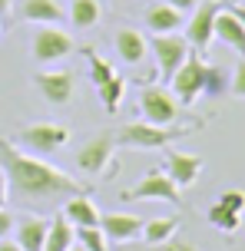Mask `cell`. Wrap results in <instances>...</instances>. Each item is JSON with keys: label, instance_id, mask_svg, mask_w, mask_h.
<instances>
[{"label": "cell", "instance_id": "cell-27", "mask_svg": "<svg viewBox=\"0 0 245 251\" xmlns=\"http://www.w3.org/2000/svg\"><path fill=\"white\" fill-rule=\"evenodd\" d=\"M232 96L245 100V56L235 63V70H232Z\"/></svg>", "mask_w": 245, "mask_h": 251}, {"label": "cell", "instance_id": "cell-20", "mask_svg": "<svg viewBox=\"0 0 245 251\" xmlns=\"http://www.w3.org/2000/svg\"><path fill=\"white\" fill-rule=\"evenodd\" d=\"M73 245V225L66 218H53L50 228H47V241H43V251H66Z\"/></svg>", "mask_w": 245, "mask_h": 251}, {"label": "cell", "instance_id": "cell-33", "mask_svg": "<svg viewBox=\"0 0 245 251\" xmlns=\"http://www.w3.org/2000/svg\"><path fill=\"white\" fill-rule=\"evenodd\" d=\"M7 192H10V185H7V176L0 172V208H3V201H7Z\"/></svg>", "mask_w": 245, "mask_h": 251}, {"label": "cell", "instance_id": "cell-32", "mask_svg": "<svg viewBox=\"0 0 245 251\" xmlns=\"http://www.w3.org/2000/svg\"><path fill=\"white\" fill-rule=\"evenodd\" d=\"M169 7H176L179 13H192V7L199 3V0H166Z\"/></svg>", "mask_w": 245, "mask_h": 251}, {"label": "cell", "instance_id": "cell-14", "mask_svg": "<svg viewBox=\"0 0 245 251\" xmlns=\"http://www.w3.org/2000/svg\"><path fill=\"white\" fill-rule=\"evenodd\" d=\"M100 228H103L106 241H119L126 245L142 231V222L136 215H100Z\"/></svg>", "mask_w": 245, "mask_h": 251}, {"label": "cell", "instance_id": "cell-30", "mask_svg": "<svg viewBox=\"0 0 245 251\" xmlns=\"http://www.w3.org/2000/svg\"><path fill=\"white\" fill-rule=\"evenodd\" d=\"M13 225H17V218H13L10 212H3V208H0V238H10Z\"/></svg>", "mask_w": 245, "mask_h": 251}, {"label": "cell", "instance_id": "cell-8", "mask_svg": "<svg viewBox=\"0 0 245 251\" xmlns=\"http://www.w3.org/2000/svg\"><path fill=\"white\" fill-rule=\"evenodd\" d=\"M70 53H73V40H70V33L56 30L53 24H43L37 30V37H33V60L37 63L50 66V63H56V60H66Z\"/></svg>", "mask_w": 245, "mask_h": 251}, {"label": "cell", "instance_id": "cell-37", "mask_svg": "<svg viewBox=\"0 0 245 251\" xmlns=\"http://www.w3.org/2000/svg\"><path fill=\"white\" fill-rule=\"evenodd\" d=\"M66 251H86V248H83V245H77V241H73V245H70V248H66Z\"/></svg>", "mask_w": 245, "mask_h": 251}, {"label": "cell", "instance_id": "cell-18", "mask_svg": "<svg viewBox=\"0 0 245 251\" xmlns=\"http://www.w3.org/2000/svg\"><path fill=\"white\" fill-rule=\"evenodd\" d=\"M146 26H149L153 33H176L182 26V13L163 0V3H156V7L146 10Z\"/></svg>", "mask_w": 245, "mask_h": 251}, {"label": "cell", "instance_id": "cell-17", "mask_svg": "<svg viewBox=\"0 0 245 251\" xmlns=\"http://www.w3.org/2000/svg\"><path fill=\"white\" fill-rule=\"evenodd\" d=\"M116 53L123 63H142V56L149 53V40L142 37L139 30H133V26H123L116 33Z\"/></svg>", "mask_w": 245, "mask_h": 251}, {"label": "cell", "instance_id": "cell-16", "mask_svg": "<svg viewBox=\"0 0 245 251\" xmlns=\"http://www.w3.org/2000/svg\"><path fill=\"white\" fill-rule=\"evenodd\" d=\"M47 228H50V222H43V218H20L13 225V241L24 251H43Z\"/></svg>", "mask_w": 245, "mask_h": 251}, {"label": "cell", "instance_id": "cell-23", "mask_svg": "<svg viewBox=\"0 0 245 251\" xmlns=\"http://www.w3.org/2000/svg\"><path fill=\"white\" fill-rule=\"evenodd\" d=\"M209 225H216L219 231H235V228L242 225V215L239 212H232L229 205H222V201H216L212 208H209Z\"/></svg>", "mask_w": 245, "mask_h": 251}, {"label": "cell", "instance_id": "cell-4", "mask_svg": "<svg viewBox=\"0 0 245 251\" xmlns=\"http://www.w3.org/2000/svg\"><path fill=\"white\" fill-rule=\"evenodd\" d=\"M66 142H70V129L60 123H33L20 129V146L24 152H33V155H50Z\"/></svg>", "mask_w": 245, "mask_h": 251}, {"label": "cell", "instance_id": "cell-36", "mask_svg": "<svg viewBox=\"0 0 245 251\" xmlns=\"http://www.w3.org/2000/svg\"><path fill=\"white\" fill-rule=\"evenodd\" d=\"M10 13V0H0V17H7Z\"/></svg>", "mask_w": 245, "mask_h": 251}, {"label": "cell", "instance_id": "cell-2", "mask_svg": "<svg viewBox=\"0 0 245 251\" xmlns=\"http://www.w3.org/2000/svg\"><path fill=\"white\" fill-rule=\"evenodd\" d=\"M192 129L189 126H156V123H126L123 129L116 132V142L123 146H136V149H163L169 142H176V139L189 136Z\"/></svg>", "mask_w": 245, "mask_h": 251}, {"label": "cell", "instance_id": "cell-3", "mask_svg": "<svg viewBox=\"0 0 245 251\" xmlns=\"http://www.w3.org/2000/svg\"><path fill=\"white\" fill-rule=\"evenodd\" d=\"M209 70H212V66H209L199 53H189V56H186V63H182L179 70L172 73V79H169L172 96L179 100V106H192V102L206 93Z\"/></svg>", "mask_w": 245, "mask_h": 251}, {"label": "cell", "instance_id": "cell-29", "mask_svg": "<svg viewBox=\"0 0 245 251\" xmlns=\"http://www.w3.org/2000/svg\"><path fill=\"white\" fill-rule=\"evenodd\" d=\"M149 251H195V248L189 245V241H179L176 235H172V238H166V241H159V245H153Z\"/></svg>", "mask_w": 245, "mask_h": 251}, {"label": "cell", "instance_id": "cell-13", "mask_svg": "<svg viewBox=\"0 0 245 251\" xmlns=\"http://www.w3.org/2000/svg\"><path fill=\"white\" fill-rule=\"evenodd\" d=\"M212 37L222 40L225 47H232V50H239L245 56V26H242V20H239L232 10H219V13H216Z\"/></svg>", "mask_w": 245, "mask_h": 251}, {"label": "cell", "instance_id": "cell-24", "mask_svg": "<svg viewBox=\"0 0 245 251\" xmlns=\"http://www.w3.org/2000/svg\"><path fill=\"white\" fill-rule=\"evenodd\" d=\"M73 241L83 245L86 251H109V241H106L103 228L90 225V228H73Z\"/></svg>", "mask_w": 245, "mask_h": 251}, {"label": "cell", "instance_id": "cell-25", "mask_svg": "<svg viewBox=\"0 0 245 251\" xmlns=\"http://www.w3.org/2000/svg\"><path fill=\"white\" fill-rule=\"evenodd\" d=\"M96 93H100V102H103L106 109H109V113H116L119 100H123V93H126V79H123V76H113L109 83L96 86Z\"/></svg>", "mask_w": 245, "mask_h": 251}, {"label": "cell", "instance_id": "cell-35", "mask_svg": "<svg viewBox=\"0 0 245 251\" xmlns=\"http://www.w3.org/2000/svg\"><path fill=\"white\" fill-rule=\"evenodd\" d=\"M229 10H232L235 17H239V20H242V26H245V3H239V7H229Z\"/></svg>", "mask_w": 245, "mask_h": 251}, {"label": "cell", "instance_id": "cell-7", "mask_svg": "<svg viewBox=\"0 0 245 251\" xmlns=\"http://www.w3.org/2000/svg\"><path fill=\"white\" fill-rule=\"evenodd\" d=\"M149 50L156 56V66H159V73L163 79H172V73L179 70L186 56H189V40L179 37V33H156L153 43H149Z\"/></svg>", "mask_w": 245, "mask_h": 251}, {"label": "cell", "instance_id": "cell-34", "mask_svg": "<svg viewBox=\"0 0 245 251\" xmlns=\"http://www.w3.org/2000/svg\"><path fill=\"white\" fill-rule=\"evenodd\" d=\"M0 251H24L17 241H10V238H0Z\"/></svg>", "mask_w": 245, "mask_h": 251}, {"label": "cell", "instance_id": "cell-1", "mask_svg": "<svg viewBox=\"0 0 245 251\" xmlns=\"http://www.w3.org/2000/svg\"><path fill=\"white\" fill-rule=\"evenodd\" d=\"M0 165H3V176H7V185L13 192H20L24 199H70L83 192L77 178H70L66 172L53 169V165L33 159L30 152H24L17 142L10 139H0Z\"/></svg>", "mask_w": 245, "mask_h": 251}, {"label": "cell", "instance_id": "cell-21", "mask_svg": "<svg viewBox=\"0 0 245 251\" xmlns=\"http://www.w3.org/2000/svg\"><path fill=\"white\" fill-rule=\"evenodd\" d=\"M70 24L83 26V30L96 26L100 24V0H73L70 3Z\"/></svg>", "mask_w": 245, "mask_h": 251}, {"label": "cell", "instance_id": "cell-10", "mask_svg": "<svg viewBox=\"0 0 245 251\" xmlns=\"http://www.w3.org/2000/svg\"><path fill=\"white\" fill-rule=\"evenodd\" d=\"M113 149H116V136H113V132H100V136H93L90 142H83V149L77 152V165L83 172L96 176V172H103L106 165H109Z\"/></svg>", "mask_w": 245, "mask_h": 251}, {"label": "cell", "instance_id": "cell-15", "mask_svg": "<svg viewBox=\"0 0 245 251\" xmlns=\"http://www.w3.org/2000/svg\"><path fill=\"white\" fill-rule=\"evenodd\" d=\"M100 208L93 205L83 192H77V195H70V199L63 201V218L70 222L73 228H90V225H100Z\"/></svg>", "mask_w": 245, "mask_h": 251}, {"label": "cell", "instance_id": "cell-12", "mask_svg": "<svg viewBox=\"0 0 245 251\" xmlns=\"http://www.w3.org/2000/svg\"><path fill=\"white\" fill-rule=\"evenodd\" d=\"M199 172H202V159L192 155V152H169L166 155V176L179 188L192 185L195 178H199Z\"/></svg>", "mask_w": 245, "mask_h": 251}, {"label": "cell", "instance_id": "cell-26", "mask_svg": "<svg viewBox=\"0 0 245 251\" xmlns=\"http://www.w3.org/2000/svg\"><path fill=\"white\" fill-rule=\"evenodd\" d=\"M86 53V63H90V79H93V86H103V83H109L113 76H116V70L109 66V60H103L96 50H83Z\"/></svg>", "mask_w": 245, "mask_h": 251}, {"label": "cell", "instance_id": "cell-6", "mask_svg": "<svg viewBox=\"0 0 245 251\" xmlns=\"http://www.w3.org/2000/svg\"><path fill=\"white\" fill-rule=\"evenodd\" d=\"M133 199H142V201H172V205H179V201H182V188L176 185L166 172H149V176H142L133 188L123 192V201H133Z\"/></svg>", "mask_w": 245, "mask_h": 251}, {"label": "cell", "instance_id": "cell-5", "mask_svg": "<svg viewBox=\"0 0 245 251\" xmlns=\"http://www.w3.org/2000/svg\"><path fill=\"white\" fill-rule=\"evenodd\" d=\"M139 109H142V119L146 123H156V126H172L179 119V100L166 86H146L142 89Z\"/></svg>", "mask_w": 245, "mask_h": 251}, {"label": "cell", "instance_id": "cell-9", "mask_svg": "<svg viewBox=\"0 0 245 251\" xmlns=\"http://www.w3.org/2000/svg\"><path fill=\"white\" fill-rule=\"evenodd\" d=\"M222 7L216 0H202V3H195L192 7V17H189V26H186V40L192 43L195 50L202 53L209 47V40H212V26H216V13Z\"/></svg>", "mask_w": 245, "mask_h": 251}, {"label": "cell", "instance_id": "cell-28", "mask_svg": "<svg viewBox=\"0 0 245 251\" xmlns=\"http://www.w3.org/2000/svg\"><path fill=\"white\" fill-rule=\"evenodd\" d=\"M222 205H229L232 212H239L242 215V208H245V192H239V188H229V192H222Z\"/></svg>", "mask_w": 245, "mask_h": 251}, {"label": "cell", "instance_id": "cell-19", "mask_svg": "<svg viewBox=\"0 0 245 251\" xmlns=\"http://www.w3.org/2000/svg\"><path fill=\"white\" fill-rule=\"evenodd\" d=\"M24 17L30 24H56L63 20V10H60V3L56 0H27L24 3Z\"/></svg>", "mask_w": 245, "mask_h": 251}, {"label": "cell", "instance_id": "cell-31", "mask_svg": "<svg viewBox=\"0 0 245 251\" xmlns=\"http://www.w3.org/2000/svg\"><path fill=\"white\" fill-rule=\"evenodd\" d=\"M222 89V70H209V83H206V93H219Z\"/></svg>", "mask_w": 245, "mask_h": 251}, {"label": "cell", "instance_id": "cell-22", "mask_svg": "<svg viewBox=\"0 0 245 251\" xmlns=\"http://www.w3.org/2000/svg\"><path fill=\"white\" fill-rule=\"evenodd\" d=\"M176 228H179V218H153V222H146L142 225V241H149V245H159V241H166L176 235Z\"/></svg>", "mask_w": 245, "mask_h": 251}, {"label": "cell", "instance_id": "cell-11", "mask_svg": "<svg viewBox=\"0 0 245 251\" xmlns=\"http://www.w3.org/2000/svg\"><path fill=\"white\" fill-rule=\"evenodd\" d=\"M40 96L50 102V106H66L73 100V76L66 70H43V73L33 76Z\"/></svg>", "mask_w": 245, "mask_h": 251}]
</instances>
